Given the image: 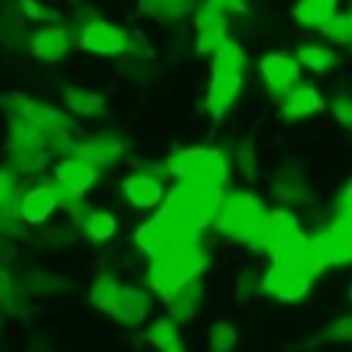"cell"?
<instances>
[{"mask_svg":"<svg viewBox=\"0 0 352 352\" xmlns=\"http://www.w3.org/2000/svg\"><path fill=\"white\" fill-rule=\"evenodd\" d=\"M258 80L270 96L280 99L289 88H294L302 80V69L289 52H267L258 60Z\"/></svg>","mask_w":352,"mask_h":352,"instance_id":"15","label":"cell"},{"mask_svg":"<svg viewBox=\"0 0 352 352\" xmlns=\"http://www.w3.org/2000/svg\"><path fill=\"white\" fill-rule=\"evenodd\" d=\"M223 190L226 184H217V182H201V179L173 182V187H165L160 209L198 231H206L220 206Z\"/></svg>","mask_w":352,"mask_h":352,"instance_id":"4","label":"cell"},{"mask_svg":"<svg viewBox=\"0 0 352 352\" xmlns=\"http://www.w3.org/2000/svg\"><path fill=\"white\" fill-rule=\"evenodd\" d=\"M308 248L322 270H344L352 261V226H322L308 234Z\"/></svg>","mask_w":352,"mask_h":352,"instance_id":"12","label":"cell"},{"mask_svg":"<svg viewBox=\"0 0 352 352\" xmlns=\"http://www.w3.org/2000/svg\"><path fill=\"white\" fill-rule=\"evenodd\" d=\"M294 60L300 63V69L322 77V74H330L333 69H338L341 55H338V47L319 38V41H302L294 52Z\"/></svg>","mask_w":352,"mask_h":352,"instance_id":"24","label":"cell"},{"mask_svg":"<svg viewBox=\"0 0 352 352\" xmlns=\"http://www.w3.org/2000/svg\"><path fill=\"white\" fill-rule=\"evenodd\" d=\"M151 311H154V294L143 286L124 283L118 297H116V305H113L110 316L116 322H121L124 327H140L151 319Z\"/></svg>","mask_w":352,"mask_h":352,"instance_id":"20","label":"cell"},{"mask_svg":"<svg viewBox=\"0 0 352 352\" xmlns=\"http://www.w3.org/2000/svg\"><path fill=\"white\" fill-rule=\"evenodd\" d=\"M160 170L173 182L201 179V182L226 184L231 176V162L228 154L217 146H179L168 157H162Z\"/></svg>","mask_w":352,"mask_h":352,"instance_id":"6","label":"cell"},{"mask_svg":"<svg viewBox=\"0 0 352 352\" xmlns=\"http://www.w3.org/2000/svg\"><path fill=\"white\" fill-rule=\"evenodd\" d=\"M63 104L66 110L80 121H102L107 116V99L102 91L91 85H66L63 88Z\"/></svg>","mask_w":352,"mask_h":352,"instance_id":"23","label":"cell"},{"mask_svg":"<svg viewBox=\"0 0 352 352\" xmlns=\"http://www.w3.org/2000/svg\"><path fill=\"white\" fill-rule=\"evenodd\" d=\"M258 275L261 272H253V270H245V272H239L236 275V283H234V289H236V297H250V294H258V286H250V280H258Z\"/></svg>","mask_w":352,"mask_h":352,"instance_id":"40","label":"cell"},{"mask_svg":"<svg viewBox=\"0 0 352 352\" xmlns=\"http://www.w3.org/2000/svg\"><path fill=\"white\" fill-rule=\"evenodd\" d=\"M322 264L308 248V239L283 256L270 258V267L258 275V292L278 302H300L311 294L316 278L322 275Z\"/></svg>","mask_w":352,"mask_h":352,"instance_id":"1","label":"cell"},{"mask_svg":"<svg viewBox=\"0 0 352 352\" xmlns=\"http://www.w3.org/2000/svg\"><path fill=\"white\" fill-rule=\"evenodd\" d=\"M126 36H129L126 28H121L99 14L91 22H85L80 30L72 33V44L96 58H121L126 50Z\"/></svg>","mask_w":352,"mask_h":352,"instance_id":"11","label":"cell"},{"mask_svg":"<svg viewBox=\"0 0 352 352\" xmlns=\"http://www.w3.org/2000/svg\"><path fill=\"white\" fill-rule=\"evenodd\" d=\"M69 151H74V154L91 160L94 165H99L102 170H107V168H116L124 160L126 140L121 135H113V132H99L94 138H77Z\"/></svg>","mask_w":352,"mask_h":352,"instance_id":"19","label":"cell"},{"mask_svg":"<svg viewBox=\"0 0 352 352\" xmlns=\"http://www.w3.org/2000/svg\"><path fill=\"white\" fill-rule=\"evenodd\" d=\"M28 50H30V55H33L36 60H41V63H58V60H63V58L69 55V50H72V36H69L66 25H58V22L41 25V28L33 30V36H30V41H28Z\"/></svg>","mask_w":352,"mask_h":352,"instance_id":"21","label":"cell"},{"mask_svg":"<svg viewBox=\"0 0 352 352\" xmlns=\"http://www.w3.org/2000/svg\"><path fill=\"white\" fill-rule=\"evenodd\" d=\"M264 212H267V204L253 190H248V187L223 190L220 206H217L209 228L214 234H220L223 239H231V242H242L245 245V239L256 231V226L264 217Z\"/></svg>","mask_w":352,"mask_h":352,"instance_id":"7","label":"cell"},{"mask_svg":"<svg viewBox=\"0 0 352 352\" xmlns=\"http://www.w3.org/2000/svg\"><path fill=\"white\" fill-rule=\"evenodd\" d=\"M267 195L286 209L294 206H305L311 204V184L305 179V173L294 165H280L278 170H272L267 176Z\"/></svg>","mask_w":352,"mask_h":352,"instance_id":"16","label":"cell"},{"mask_svg":"<svg viewBox=\"0 0 352 352\" xmlns=\"http://www.w3.org/2000/svg\"><path fill=\"white\" fill-rule=\"evenodd\" d=\"M204 6L214 8V11H217V14H223L226 19L248 14V3H245V0H204Z\"/></svg>","mask_w":352,"mask_h":352,"instance_id":"39","label":"cell"},{"mask_svg":"<svg viewBox=\"0 0 352 352\" xmlns=\"http://www.w3.org/2000/svg\"><path fill=\"white\" fill-rule=\"evenodd\" d=\"M324 226H352V187L344 182L336 192V198L327 206V223Z\"/></svg>","mask_w":352,"mask_h":352,"instance_id":"35","label":"cell"},{"mask_svg":"<svg viewBox=\"0 0 352 352\" xmlns=\"http://www.w3.org/2000/svg\"><path fill=\"white\" fill-rule=\"evenodd\" d=\"M60 201H58V192L50 182H33L28 184L22 192H19V201H16V217L25 228H41L50 223V217L58 212Z\"/></svg>","mask_w":352,"mask_h":352,"instance_id":"14","label":"cell"},{"mask_svg":"<svg viewBox=\"0 0 352 352\" xmlns=\"http://www.w3.org/2000/svg\"><path fill=\"white\" fill-rule=\"evenodd\" d=\"M349 338H352V319L346 314L338 316V319H333L322 330V336H319V341H327V344H346Z\"/></svg>","mask_w":352,"mask_h":352,"instance_id":"38","label":"cell"},{"mask_svg":"<svg viewBox=\"0 0 352 352\" xmlns=\"http://www.w3.org/2000/svg\"><path fill=\"white\" fill-rule=\"evenodd\" d=\"M162 352H187V346H184V341H179V344H173V346H168Z\"/></svg>","mask_w":352,"mask_h":352,"instance_id":"41","label":"cell"},{"mask_svg":"<svg viewBox=\"0 0 352 352\" xmlns=\"http://www.w3.org/2000/svg\"><path fill=\"white\" fill-rule=\"evenodd\" d=\"M192 11H195V0H138V16L165 25L192 16Z\"/></svg>","mask_w":352,"mask_h":352,"instance_id":"27","label":"cell"},{"mask_svg":"<svg viewBox=\"0 0 352 352\" xmlns=\"http://www.w3.org/2000/svg\"><path fill=\"white\" fill-rule=\"evenodd\" d=\"M228 154V162H231V170L236 168L245 179H256L258 176V157H256V148L250 140H239Z\"/></svg>","mask_w":352,"mask_h":352,"instance_id":"34","label":"cell"},{"mask_svg":"<svg viewBox=\"0 0 352 352\" xmlns=\"http://www.w3.org/2000/svg\"><path fill=\"white\" fill-rule=\"evenodd\" d=\"M121 286H124V280H121L116 272L102 270V272L94 278L91 289H88V302H91L96 311H102V314L110 316V311H113V305H116V297H118Z\"/></svg>","mask_w":352,"mask_h":352,"instance_id":"28","label":"cell"},{"mask_svg":"<svg viewBox=\"0 0 352 352\" xmlns=\"http://www.w3.org/2000/svg\"><path fill=\"white\" fill-rule=\"evenodd\" d=\"M162 302L168 308V316L176 319L179 324L192 322L201 311V302H204V278H190V280L179 283L176 289H170L162 297Z\"/></svg>","mask_w":352,"mask_h":352,"instance_id":"22","label":"cell"},{"mask_svg":"<svg viewBox=\"0 0 352 352\" xmlns=\"http://www.w3.org/2000/svg\"><path fill=\"white\" fill-rule=\"evenodd\" d=\"M316 30H319L322 41H327V44H333V47H346V44L352 41V16H349L346 8L338 6Z\"/></svg>","mask_w":352,"mask_h":352,"instance_id":"31","label":"cell"},{"mask_svg":"<svg viewBox=\"0 0 352 352\" xmlns=\"http://www.w3.org/2000/svg\"><path fill=\"white\" fill-rule=\"evenodd\" d=\"M118 234V214L110 209H88L80 220V236L94 245H104Z\"/></svg>","mask_w":352,"mask_h":352,"instance_id":"26","label":"cell"},{"mask_svg":"<svg viewBox=\"0 0 352 352\" xmlns=\"http://www.w3.org/2000/svg\"><path fill=\"white\" fill-rule=\"evenodd\" d=\"M135 239V248L146 256V258H154L170 248H179V245H187V242H198L204 239V231L170 217L168 212H162L160 206L151 209V214L135 228L132 234Z\"/></svg>","mask_w":352,"mask_h":352,"instance_id":"9","label":"cell"},{"mask_svg":"<svg viewBox=\"0 0 352 352\" xmlns=\"http://www.w3.org/2000/svg\"><path fill=\"white\" fill-rule=\"evenodd\" d=\"M19 192H22V179L8 165H0V214H16Z\"/></svg>","mask_w":352,"mask_h":352,"instance_id":"33","label":"cell"},{"mask_svg":"<svg viewBox=\"0 0 352 352\" xmlns=\"http://www.w3.org/2000/svg\"><path fill=\"white\" fill-rule=\"evenodd\" d=\"M336 8H338V0H297L292 6V16L300 28L316 30Z\"/></svg>","mask_w":352,"mask_h":352,"instance_id":"29","label":"cell"},{"mask_svg":"<svg viewBox=\"0 0 352 352\" xmlns=\"http://www.w3.org/2000/svg\"><path fill=\"white\" fill-rule=\"evenodd\" d=\"M324 110L330 113V118L346 132L352 126V96L346 88H338L330 99H324Z\"/></svg>","mask_w":352,"mask_h":352,"instance_id":"37","label":"cell"},{"mask_svg":"<svg viewBox=\"0 0 352 352\" xmlns=\"http://www.w3.org/2000/svg\"><path fill=\"white\" fill-rule=\"evenodd\" d=\"M121 198L132 206V209H140V212H151L162 204V195H165V176L162 170H154V168H132L129 173L121 176Z\"/></svg>","mask_w":352,"mask_h":352,"instance_id":"13","label":"cell"},{"mask_svg":"<svg viewBox=\"0 0 352 352\" xmlns=\"http://www.w3.org/2000/svg\"><path fill=\"white\" fill-rule=\"evenodd\" d=\"M16 14L25 22H36V25H52L63 16L58 8L47 6L44 0H16Z\"/></svg>","mask_w":352,"mask_h":352,"instance_id":"36","label":"cell"},{"mask_svg":"<svg viewBox=\"0 0 352 352\" xmlns=\"http://www.w3.org/2000/svg\"><path fill=\"white\" fill-rule=\"evenodd\" d=\"M102 173L104 170L99 165H94L91 160H85V157H80L74 151H66L52 165L50 184L55 187L60 206H74V204H82L85 195L102 182Z\"/></svg>","mask_w":352,"mask_h":352,"instance_id":"10","label":"cell"},{"mask_svg":"<svg viewBox=\"0 0 352 352\" xmlns=\"http://www.w3.org/2000/svg\"><path fill=\"white\" fill-rule=\"evenodd\" d=\"M143 338H146V344L151 349L162 352V349H168V346H173V344L182 341V330H179V322L176 319H170L168 314H162V316H157V319H151L146 324Z\"/></svg>","mask_w":352,"mask_h":352,"instance_id":"30","label":"cell"},{"mask_svg":"<svg viewBox=\"0 0 352 352\" xmlns=\"http://www.w3.org/2000/svg\"><path fill=\"white\" fill-rule=\"evenodd\" d=\"M30 311V294L25 283L0 264V316H25Z\"/></svg>","mask_w":352,"mask_h":352,"instance_id":"25","label":"cell"},{"mask_svg":"<svg viewBox=\"0 0 352 352\" xmlns=\"http://www.w3.org/2000/svg\"><path fill=\"white\" fill-rule=\"evenodd\" d=\"M3 327H6V324H3V316H0V338H3Z\"/></svg>","mask_w":352,"mask_h":352,"instance_id":"42","label":"cell"},{"mask_svg":"<svg viewBox=\"0 0 352 352\" xmlns=\"http://www.w3.org/2000/svg\"><path fill=\"white\" fill-rule=\"evenodd\" d=\"M305 239H308V234L302 231L294 209H286V206L270 209L267 206L264 217L258 220L256 231L245 239V245L256 253H264L267 258H275V256H283L286 250L302 245Z\"/></svg>","mask_w":352,"mask_h":352,"instance_id":"8","label":"cell"},{"mask_svg":"<svg viewBox=\"0 0 352 352\" xmlns=\"http://www.w3.org/2000/svg\"><path fill=\"white\" fill-rule=\"evenodd\" d=\"M324 113V94L316 82L300 80L294 88H289L280 96V118L283 121H308L314 116Z\"/></svg>","mask_w":352,"mask_h":352,"instance_id":"17","label":"cell"},{"mask_svg":"<svg viewBox=\"0 0 352 352\" xmlns=\"http://www.w3.org/2000/svg\"><path fill=\"white\" fill-rule=\"evenodd\" d=\"M248 72V52L239 41L228 38L209 55V85L204 107L212 121H223L239 102Z\"/></svg>","mask_w":352,"mask_h":352,"instance_id":"2","label":"cell"},{"mask_svg":"<svg viewBox=\"0 0 352 352\" xmlns=\"http://www.w3.org/2000/svg\"><path fill=\"white\" fill-rule=\"evenodd\" d=\"M236 341H239V333L226 319L212 322L206 330V352H234Z\"/></svg>","mask_w":352,"mask_h":352,"instance_id":"32","label":"cell"},{"mask_svg":"<svg viewBox=\"0 0 352 352\" xmlns=\"http://www.w3.org/2000/svg\"><path fill=\"white\" fill-rule=\"evenodd\" d=\"M206 267H209V250H206V245L201 239L179 245V248H170V250L148 258L146 289L151 294H157V297H165L179 283H184L190 278H204Z\"/></svg>","mask_w":352,"mask_h":352,"instance_id":"5","label":"cell"},{"mask_svg":"<svg viewBox=\"0 0 352 352\" xmlns=\"http://www.w3.org/2000/svg\"><path fill=\"white\" fill-rule=\"evenodd\" d=\"M192 30H195L192 47H195V52L204 55V58H209L223 41L231 38V33H228V19H226L223 14H217L214 8L204 6V3L195 6V11H192Z\"/></svg>","mask_w":352,"mask_h":352,"instance_id":"18","label":"cell"},{"mask_svg":"<svg viewBox=\"0 0 352 352\" xmlns=\"http://www.w3.org/2000/svg\"><path fill=\"white\" fill-rule=\"evenodd\" d=\"M0 107L6 121H16V124H28L33 129H38L41 135H47L52 154H66L72 148V143L80 138L74 121L69 118V113H63L60 107L25 96L19 91H8L0 96Z\"/></svg>","mask_w":352,"mask_h":352,"instance_id":"3","label":"cell"}]
</instances>
